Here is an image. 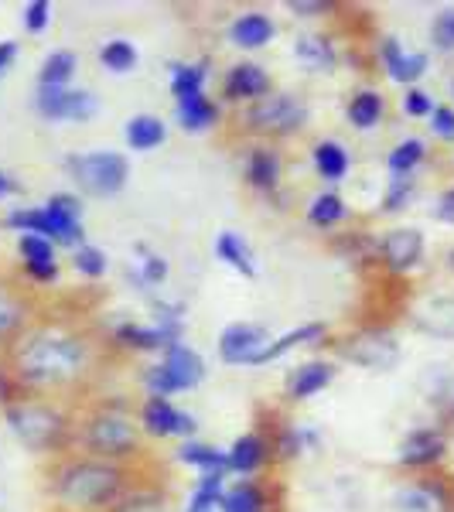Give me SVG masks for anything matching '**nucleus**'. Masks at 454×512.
I'll use <instances>...</instances> for the list:
<instances>
[{
    "label": "nucleus",
    "mask_w": 454,
    "mask_h": 512,
    "mask_svg": "<svg viewBox=\"0 0 454 512\" xmlns=\"http://www.w3.org/2000/svg\"><path fill=\"white\" fill-rule=\"evenodd\" d=\"M99 62H103L106 72H117V76H123V72H134L137 62H140V52L134 41L127 38H110L103 48H99Z\"/></svg>",
    "instance_id": "nucleus-39"
},
{
    "label": "nucleus",
    "mask_w": 454,
    "mask_h": 512,
    "mask_svg": "<svg viewBox=\"0 0 454 512\" xmlns=\"http://www.w3.org/2000/svg\"><path fill=\"white\" fill-rule=\"evenodd\" d=\"M45 212V239L55 246H82L86 243V229H82V198L72 192H55L41 205Z\"/></svg>",
    "instance_id": "nucleus-10"
},
{
    "label": "nucleus",
    "mask_w": 454,
    "mask_h": 512,
    "mask_svg": "<svg viewBox=\"0 0 454 512\" xmlns=\"http://www.w3.org/2000/svg\"><path fill=\"white\" fill-rule=\"evenodd\" d=\"M263 461H267V441H263L260 434H243L233 441V448L226 451V465L229 472L236 475H253L263 468Z\"/></svg>",
    "instance_id": "nucleus-29"
},
{
    "label": "nucleus",
    "mask_w": 454,
    "mask_h": 512,
    "mask_svg": "<svg viewBox=\"0 0 454 512\" xmlns=\"http://www.w3.org/2000/svg\"><path fill=\"white\" fill-rule=\"evenodd\" d=\"M18 256H21V270L28 280H35V284H55V280H59V256H55L52 239L24 233L18 236Z\"/></svg>",
    "instance_id": "nucleus-14"
},
{
    "label": "nucleus",
    "mask_w": 454,
    "mask_h": 512,
    "mask_svg": "<svg viewBox=\"0 0 454 512\" xmlns=\"http://www.w3.org/2000/svg\"><path fill=\"white\" fill-rule=\"evenodd\" d=\"M18 192H21L18 178H14L11 171L0 168V202H4V198H11V195H18Z\"/></svg>",
    "instance_id": "nucleus-51"
},
{
    "label": "nucleus",
    "mask_w": 454,
    "mask_h": 512,
    "mask_svg": "<svg viewBox=\"0 0 454 512\" xmlns=\"http://www.w3.org/2000/svg\"><path fill=\"white\" fill-rule=\"evenodd\" d=\"M434 212H437V219H441V222H451V226H454V185L441 198H437V209Z\"/></svg>",
    "instance_id": "nucleus-50"
},
{
    "label": "nucleus",
    "mask_w": 454,
    "mask_h": 512,
    "mask_svg": "<svg viewBox=\"0 0 454 512\" xmlns=\"http://www.w3.org/2000/svg\"><path fill=\"white\" fill-rule=\"evenodd\" d=\"M48 492L69 512H110L127 492V472L117 461L65 458L48 478Z\"/></svg>",
    "instance_id": "nucleus-2"
},
{
    "label": "nucleus",
    "mask_w": 454,
    "mask_h": 512,
    "mask_svg": "<svg viewBox=\"0 0 454 512\" xmlns=\"http://www.w3.org/2000/svg\"><path fill=\"white\" fill-rule=\"evenodd\" d=\"M222 492H226V475H198V485L188 495L185 512H219Z\"/></svg>",
    "instance_id": "nucleus-41"
},
{
    "label": "nucleus",
    "mask_w": 454,
    "mask_h": 512,
    "mask_svg": "<svg viewBox=\"0 0 454 512\" xmlns=\"http://www.w3.org/2000/svg\"><path fill=\"white\" fill-rule=\"evenodd\" d=\"M79 72V55L72 48H55V52L45 55L38 69V86L41 89H69L72 79Z\"/></svg>",
    "instance_id": "nucleus-26"
},
{
    "label": "nucleus",
    "mask_w": 454,
    "mask_h": 512,
    "mask_svg": "<svg viewBox=\"0 0 454 512\" xmlns=\"http://www.w3.org/2000/svg\"><path fill=\"white\" fill-rule=\"evenodd\" d=\"M246 181H250V188H257V192H263V195L277 192L280 154L270 144H257L250 151V158H246Z\"/></svg>",
    "instance_id": "nucleus-24"
},
{
    "label": "nucleus",
    "mask_w": 454,
    "mask_h": 512,
    "mask_svg": "<svg viewBox=\"0 0 454 512\" xmlns=\"http://www.w3.org/2000/svg\"><path fill=\"white\" fill-rule=\"evenodd\" d=\"M113 342L120 345V349H130V352H164L168 345L181 342V332L175 328H164V325H137V321H120L117 328H113Z\"/></svg>",
    "instance_id": "nucleus-18"
},
{
    "label": "nucleus",
    "mask_w": 454,
    "mask_h": 512,
    "mask_svg": "<svg viewBox=\"0 0 454 512\" xmlns=\"http://www.w3.org/2000/svg\"><path fill=\"white\" fill-rule=\"evenodd\" d=\"M325 335H328V328L321 325V321H308V325H297V328H291V332L270 338V345L257 355V359H253V366H270V362L284 359L287 352L301 349V345H318Z\"/></svg>",
    "instance_id": "nucleus-21"
},
{
    "label": "nucleus",
    "mask_w": 454,
    "mask_h": 512,
    "mask_svg": "<svg viewBox=\"0 0 454 512\" xmlns=\"http://www.w3.org/2000/svg\"><path fill=\"white\" fill-rule=\"evenodd\" d=\"M431 41H434L437 52H454V7H444V11L434 14Z\"/></svg>",
    "instance_id": "nucleus-44"
},
{
    "label": "nucleus",
    "mask_w": 454,
    "mask_h": 512,
    "mask_svg": "<svg viewBox=\"0 0 454 512\" xmlns=\"http://www.w3.org/2000/svg\"><path fill=\"white\" fill-rule=\"evenodd\" d=\"M205 379V362L192 345L175 342L168 345L161 355V362H154L151 369H144V390L147 396H171L181 390H195Z\"/></svg>",
    "instance_id": "nucleus-7"
},
{
    "label": "nucleus",
    "mask_w": 454,
    "mask_h": 512,
    "mask_svg": "<svg viewBox=\"0 0 454 512\" xmlns=\"http://www.w3.org/2000/svg\"><path fill=\"white\" fill-rule=\"evenodd\" d=\"M205 82H209V62H175L171 65V96L188 99V96H202Z\"/></svg>",
    "instance_id": "nucleus-34"
},
{
    "label": "nucleus",
    "mask_w": 454,
    "mask_h": 512,
    "mask_svg": "<svg viewBox=\"0 0 454 512\" xmlns=\"http://www.w3.org/2000/svg\"><path fill=\"white\" fill-rule=\"evenodd\" d=\"M427 123H431V134L437 140H454V106H437V110L427 117Z\"/></svg>",
    "instance_id": "nucleus-47"
},
{
    "label": "nucleus",
    "mask_w": 454,
    "mask_h": 512,
    "mask_svg": "<svg viewBox=\"0 0 454 512\" xmlns=\"http://www.w3.org/2000/svg\"><path fill=\"white\" fill-rule=\"evenodd\" d=\"M379 59L386 65V76L400 86H414V82L431 69V55L427 52H407L396 38L379 41Z\"/></svg>",
    "instance_id": "nucleus-17"
},
{
    "label": "nucleus",
    "mask_w": 454,
    "mask_h": 512,
    "mask_svg": "<svg viewBox=\"0 0 454 512\" xmlns=\"http://www.w3.org/2000/svg\"><path fill=\"white\" fill-rule=\"evenodd\" d=\"M35 113L48 123H86L99 113V99L89 89H35Z\"/></svg>",
    "instance_id": "nucleus-9"
},
{
    "label": "nucleus",
    "mask_w": 454,
    "mask_h": 512,
    "mask_svg": "<svg viewBox=\"0 0 454 512\" xmlns=\"http://www.w3.org/2000/svg\"><path fill=\"white\" fill-rule=\"evenodd\" d=\"M65 171L79 185V192L110 198L127 188L130 178V161L120 151H82L65 158Z\"/></svg>",
    "instance_id": "nucleus-5"
},
{
    "label": "nucleus",
    "mask_w": 454,
    "mask_h": 512,
    "mask_svg": "<svg viewBox=\"0 0 454 512\" xmlns=\"http://www.w3.org/2000/svg\"><path fill=\"white\" fill-rule=\"evenodd\" d=\"M267 509V499H263V489L250 478H239V482L226 485L219 502V512H263Z\"/></svg>",
    "instance_id": "nucleus-35"
},
{
    "label": "nucleus",
    "mask_w": 454,
    "mask_h": 512,
    "mask_svg": "<svg viewBox=\"0 0 454 512\" xmlns=\"http://www.w3.org/2000/svg\"><path fill=\"white\" fill-rule=\"evenodd\" d=\"M93 366L89 338L59 321L28 325L4 345L0 359V403L18 396H41L79 383Z\"/></svg>",
    "instance_id": "nucleus-1"
},
{
    "label": "nucleus",
    "mask_w": 454,
    "mask_h": 512,
    "mask_svg": "<svg viewBox=\"0 0 454 512\" xmlns=\"http://www.w3.org/2000/svg\"><path fill=\"white\" fill-rule=\"evenodd\" d=\"M28 301L14 291H0V345H7L11 338H18L28 328Z\"/></svg>",
    "instance_id": "nucleus-36"
},
{
    "label": "nucleus",
    "mask_w": 454,
    "mask_h": 512,
    "mask_svg": "<svg viewBox=\"0 0 454 512\" xmlns=\"http://www.w3.org/2000/svg\"><path fill=\"white\" fill-rule=\"evenodd\" d=\"M308 117H311V106L301 93H267L243 110L246 130L267 134V137L297 134V130H304Z\"/></svg>",
    "instance_id": "nucleus-6"
},
{
    "label": "nucleus",
    "mask_w": 454,
    "mask_h": 512,
    "mask_svg": "<svg viewBox=\"0 0 454 512\" xmlns=\"http://www.w3.org/2000/svg\"><path fill=\"white\" fill-rule=\"evenodd\" d=\"M345 117L356 130H376L379 123L386 117V96L379 93V89H359L356 96L349 99V106H345Z\"/></svg>",
    "instance_id": "nucleus-27"
},
{
    "label": "nucleus",
    "mask_w": 454,
    "mask_h": 512,
    "mask_svg": "<svg viewBox=\"0 0 454 512\" xmlns=\"http://www.w3.org/2000/svg\"><path fill=\"white\" fill-rule=\"evenodd\" d=\"M137 256H140V260L134 263V267L127 270L130 280H134V284H137V291H151V287H161L164 280H168V274H171L168 260H164L161 253L147 250L144 243L137 246Z\"/></svg>",
    "instance_id": "nucleus-33"
},
{
    "label": "nucleus",
    "mask_w": 454,
    "mask_h": 512,
    "mask_svg": "<svg viewBox=\"0 0 454 512\" xmlns=\"http://www.w3.org/2000/svg\"><path fill=\"white\" fill-rule=\"evenodd\" d=\"M21 21L28 35H45L48 24H52V4H48V0H31V4H24Z\"/></svg>",
    "instance_id": "nucleus-45"
},
{
    "label": "nucleus",
    "mask_w": 454,
    "mask_h": 512,
    "mask_svg": "<svg viewBox=\"0 0 454 512\" xmlns=\"http://www.w3.org/2000/svg\"><path fill=\"white\" fill-rule=\"evenodd\" d=\"M79 444L89 458L120 461V458H127V454L140 451V431L134 420L127 414H120V410H96L93 417L82 420Z\"/></svg>",
    "instance_id": "nucleus-4"
},
{
    "label": "nucleus",
    "mask_w": 454,
    "mask_h": 512,
    "mask_svg": "<svg viewBox=\"0 0 454 512\" xmlns=\"http://www.w3.org/2000/svg\"><path fill=\"white\" fill-rule=\"evenodd\" d=\"M274 38H277V24L263 11H243L233 24H229V41H233L236 48H246V52L267 48Z\"/></svg>",
    "instance_id": "nucleus-19"
},
{
    "label": "nucleus",
    "mask_w": 454,
    "mask_h": 512,
    "mask_svg": "<svg viewBox=\"0 0 454 512\" xmlns=\"http://www.w3.org/2000/svg\"><path fill=\"white\" fill-rule=\"evenodd\" d=\"M349 219V205H345L342 195L335 192H321L308 202V222L318 229H332L338 222Z\"/></svg>",
    "instance_id": "nucleus-38"
},
{
    "label": "nucleus",
    "mask_w": 454,
    "mask_h": 512,
    "mask_svg": "<svg viewBox=\"0 0 454 512\" xmlns=\"http://www.w3.org/2000/svg\"><path fill=\"white\" fill-rule=\"evenodd\" d=\"M444 506V492L437 489V485H407V489H400L393 495V509L396 512H437Z\"/></svg>",
    "instance_id": "nucleus-37"
},
{
    "label": "nucleus",
    "mask_w": 454,
    "mask_h": 512,
    "mask_svg": "<svg viewBox=\"0 0 454 512\" xmlns=\"http://www.w3.org/2000/svg\"><path fill=\"white\" fill-rule=\"evenodd\" d=\"M444 414H448L454 420V386L448 390V396H444Z\"/></svg>",
    "instance_id": "nucleus-52"
},
{
    "label": "nucleus",
    "mask_w": 454,
    "mask_h": 512,
    "mask_svg": "<svg viewBox=\"0 0 454 512\" xmlns=\"http://www.w3.org/2000/svg\"><path fill=\"white\" fill-rule=\"evenodd\" d=\"M140 427L151 437H181V441H192L198 431V420L185 410H178L168 396H147L144 407H140Z\"/></svg>",
    "instance_id": "nucleus-11"
},
{
    "label": "nucleus",
    "mask_w": 454,
    "mask_h": 512,
    "mask_svg": "<svg viewBox=\"0 0 454 512\" xmlns=\"http://www.w3.org/2000/svg\"><path fill=\"white\" fill-rule=\"evenodd\" d=\"M178 461L188 468H198V475H226V451L216 448V444H202V441H181L178 448Z\"/></svg>",
    "instance_id": "nucleus-31"
},
{
    "label": "nucleus",
    "mask_w": 454,
    "mask_h": 512,
    "mask_svg": "<svg viewBox=\"0 0 454 512\" xmlns=\"http://www.w3.org/2000/svg\"><path fill=\"white\" fill-rule=\"evenodd\" d=\"M335 379V366L325 359H315V362H304V366H297L291 376H287V396H291L294 403L301 400H311V396H318L321 390H328Z\"/></svg>",
    "instance_id": "nucleus-20"
},
{
    "label": "nucleus",
    "mask_w": 454,
    "mask_h": 512,
    "mask_svg": "<svg viewBox=\"0 0 454 512\" xmlns=\"http://www.w3.org/2000/svg\"><path fill=\"white\" fill-rule=\"evenodd\" d=\"M4 420L11 427V434L31 454L59 451L65 437H69V417H65V410L55 407L52 400H38V396H18V400L4 403Z\"/></svg>",
    "instance_id": "nucleus-3"
},
{
    "label": "nucleus",
    "mask_w": 454,
    "mask_h": 512,
    "mask_svg": "<svg viewBox=\"0 0 454 512\" xmlns=\"http://www.w3.org/2000/svg\"><path fill=\"white\" fill-rule=\"evenodd\" d=\"M123 137H127L130 151H154V147H161L168 140V123L154 117V113H137V117L127 120Z\"/></svg>",
    "instance_id": "nucleus-28"
},
{
    "label": "nucleus",
    "mask_w": 454,
    "mask_h": 512,
    "mask_svg": "<svg viewBox=\"0 0 454 512\" xmlns=\"http://www.w3.org/2000/svg\"><path fill=\"white\" fill-rule=\"evenodd\" d=\"M267 93H270V76L257 62H236L233 69L226 72V79H222V96H226L229 103L250 106Z\"/></svg>",
    "instance_id": "nucleus-16"
},
{
    "label": "nucleus",
    "mask_w": 454,
    "mask_h": 512,
    "mask_svg": "<svg viewBox=\"0 0 454 512\" xmlns=\"http://www.w3.org/2000/svg\"><path fill=\"white\" fill-rule=\"evenodd\" d=\"M444 454H448V437H444V431H437V427H417V431L403 437L396 461L403 468H431Z\"/></svg>",
    "instance_id": "nucleus-15"
},
{
    "label": "nucleus",
    "mask_w": 454,
    "mask_h": 512,
    "mask_svg": "<svg viewBox=\"0 0 454 512\" xmlns=\"http://www.w3.org/2000/svg\"><path fill=\"white\" fill-rule=\"evenodd\" d=\"M424 233L414 226H396L379 239V256H383L390 274H410L424 260Z\"/></svg>",
    "instance_id": "nucleus-13"
},
{
    "label": "nucleus",
    "mask_w": 454,
    "mask_h": 512,
    "mask_svg": "<svg viewBox=\"0 0 454 512\" xmlns=\"http://www.w3.org/2000/svg\"><path fill=\"white\" fill-rule=\"evenodd\" d=\"M270 345V332L253 321H233L219 335V359L226 366H253V359Z\"/></svg>",
    "instance_id": "nucleus-12"
},
{
    "label": "nucleus",
    "mask_w": 454,
    "mask_h": 512,
    "mask_svg": "<svg viewBox=\"0 0 454 512\" xmlns=\"http://www.w3.org/2000/svg\"><path fill=\"white\" fill-rule=\"evenodd\" d=\"M451 89H454V86H451Z\"/></svg>",
    "instance_id": "nucleus-54"
},
{
    "label": "nucleus",
    "mask_w": 454,
    "mask_h": 512,
    "mask_svg": "<svg viewBox=\"0 0 454 512\" xmlns=\"http://www.w3.org/2000/svg\"><path fill=\"white\" fill-rule=\"evenodd\" d=\"M335 352L342 355L345 362H352V366L359 369H369V373H390V369L400 362V338H396L390 328H359V332H352L349 338H342V342L335 345Z\"/></svg>",
    "instance_id": "nucleus-8"
},
{
    "label": "nucleus",
    "mask_w": 454,
    "mask_h": 512,
    "mask_svg": "<svg viewBox=\"0 0 454 512\" xmlns=\"http://www.w3.org/2000/svg\"><path fill=\"white\" fill-rule=\"evenodd\" d=\"M216 256H219L222 263H226V267H233L236 274L257 277V260H253L250 243H246V236L233 233V229L219 233V239H216Z\"/></svg>",
    "instance_id": "nucleus-32"
},
{
    "label": "nucleus",
    "mask_w": 454,
    "mask_h": 512,
    "mask_svg": "<svg viewBox=\"0 0 454 512\" xmlns=\"http://www.w3.org/2000/svg\"><path fill=\"white\" fill-rule=\"evenodd\" d=\"M294 59L308 72H332L338 65V48L328 35H301L294 41Z\"/></svg>",
    "instance_id": "nucleus-25"
},
{
    "label": "nucleus",
    "mask_w": 454,
    "mask_h": 512,
    "mask_svg": "<svg viewBox=\"0 0 454 512\" xmlns=\"http://www.w3.org/2000/svg\"><path fill=\"white\" fill-rule=\"evenodd\" d=\"M414 325L434 338L454 342V297H427V301H420L414 311Z\"/></svg>",
    "instance_id": "nucleus-22"
},
{
    "label": "nucleus",
    "mask_w": 454,
    "mask_h": 512,
    "mask_svg": "<svg viewBox=\"0 0 454 512\" xmlns=\"http://www.w3.org/2000/svg\"><path fill=\"white\" fill-rule=\"evenodd\" d=\"M417 195V178L414 175H393L390 185H386L383 192V212H403L410 209V202H414Z\"/></svg>",
    "instance_id": "nucleus-43"
},
{
    "label": "nucleus",
    "mask_w": 454,
    "mask_h": 512,
    "mask_svg": "<svg viewBox=\"0 0 454 512\" xmlns=\"http://www.w3.org/2000/svg\"><path fill=\"white\" fill-rule=\"evenodd\" d=\"M448 267H451V270H454V250H451V253H448Z\"/></svg>",
    "instance_id": "nucleus-53"
},
{
    "label": "nucleus",
    "mask_w": 454,
    "mask_h": 512,
    "mask_svg": "<svg viewBox=\"0 0 454 512\" xmlns=\"http://www.w3.org/2000/svg\"><path fill=\"white\" fill-rule=\"evenodd\" d=\"M18 55H21V45H18V41H14V38H4V41H0V79H4L7 72L14 69Z\"/></svg>",
    "instance_id": "nucleus-49"
},
{
    "label": "nucleus",
    "mask_w": 454,
    "mask_h": 512,
    "mask_svg": "<svg viewBox=\"0 0 454 512\" xmlns=\"http://www.w3.org/2000/svg\"><path fill=\"white\" fill-rule=\"evenodd\" d=\"M72 267H76V274L79 277H86V280H99L110 270V260H106V253L99 250V246L93 243H82L72 250Z\"/></svg>",
    "instance_id": "nucleus-42"
},
{
    "label": "nucleus",
    "mask_w": 454,
    "mask_h": 512,
    "mask_svg": "<svg viewBox=\"0 0 454 512\" xmlns=\"http://www.w3.org/2000/svg\"><path fill=\"white\" fill-rule=\"evenodd\" d=\"M434 110H437L434 96H431V93H424V89H410V93L403 96V113H407V117H414V120H427Z\"/></svg>",
    "instance_id": "nucleus-46"
},
{
    "label": "nucleus",
    "mask_w": 454,
    "mask_h": 512,
    "mask_svg": "<svg viewBox=\"0 0 454 512\" xmlns=\"http://www.w3.org/2000/svg\"><path fill=\"white\" fill-rule=\"evenodd\" d=\"M311 161H315V171L321 181H328V185H338V181L349 178V168H352V158H349V147L338 144V140H318L315 147H311Z\"/></svg>",
    "instance_id": "nucleus-23"
},
{
    "label": "nucleus",
    "mask_w": 454,
    "mask_h": 512,
    "mask_svg": "<svg viewBox=\"0 0 454 512\" xmlns=\"http://www.w3.org/2000/svg\"><path fill=\"white\" fill-rule=\"evenodd\" d=\"M427 158V144L420 137H407L400 140V144L390 151V158H386V168H390V175H414V171L424 164Z\"/></svg>",
    "instance_id": "nucleus-40"
},
{
    "label": "nucleus",
    "mask_w": 454,
    "mask_h": 512,
    "mask_svg": "<svg viewBox=\"0 0 454 512\" xmlns=\"http://www.w3.org/2000/svg\"><path fill=\"white\" fill-rule=\"evenodd\" d=\"M175 117L181 123V130H188V134H202V130L216 127L219 120V106L212 103L209 96H188V99H178L175 103Z\"/></svg>",
    "instance_id": "nucleus-30"
},
{
    "label": "nucleus",
    "mask_w": 454,
    "mask_h": 512,
    "mask_svg": "<svg viewBox=\"0 0 454 512\" xmlns=\"http://www.w3.org/2000/svg\"><path fill=\"white\" fill-rule=\"evenodd\" d=\"M332 7L335 4H328V0H291V4H287V11L301 14V18H318V14L332 11Z\"/></svg>",
    "instance_id": "nucleus-48"
}]
</instances>
